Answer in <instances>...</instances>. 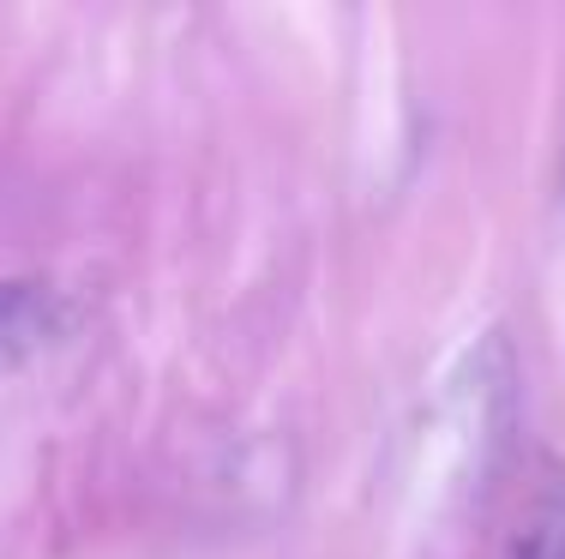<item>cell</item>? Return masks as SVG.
I'll use <instances>...</instances> for the list:
<instances>
[{
  "mask_svg": "<svg viewBox=\"0 0 565 559\" xmlns=\"http://www.w3.org/2000/svg\"><path fill=\"white\" fill-rule=\"evenodd\" d=\"M78 295L43 277H0V373H19L78 337Z\"/></svg>",
  "mask_w": 565,
  "mask_h": 559,
  "instance_id": "1",
  "label": "cell"
},
{
  "mask_svg": "<svg viewBox=\"0 0 565 559\" xmlns=\"http://www.w3.org/2000/svg\"><path fill=\"white\" fill-rule=\"evenodd\" d=\"M505 559H565V475L535 487L523 517L505 529Z\"/></svg>",
  "mask_w": 565,
  "mask_h": 559,
  "instance_id": "2",
  "label": "cell"
}]
</instances>
